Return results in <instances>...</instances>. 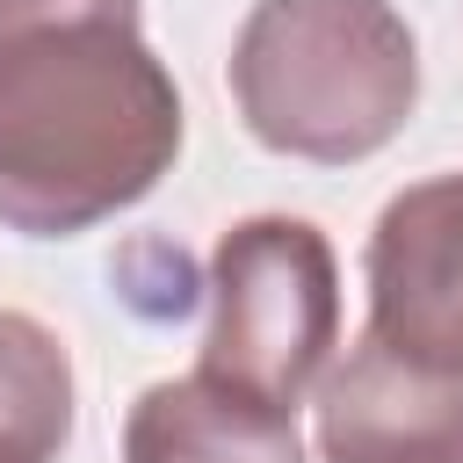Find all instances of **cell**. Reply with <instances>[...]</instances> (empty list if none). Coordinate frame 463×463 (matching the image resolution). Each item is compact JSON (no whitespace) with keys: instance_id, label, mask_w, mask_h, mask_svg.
I'll list each match as a JSON object with an SVG mask.
<instances>
[{"instance_id":"cell-1","label":"cell","mask_w":463,"mask_h":463,"mask_svg":"<svg viewBox=\"0 0 463 463\" xmlns=\"http://www.w3.org/2000/svg\"><path fill=\"white\" fill-rule=\"evenodd\" d=\"M181 152L174 72L137 36V0H0V224L72 239Z\"/></svg>"},{"instance_id":"cell-2","label":"cell","mask_w":463,"mask_h":463,"mask_svg":"<svg viewBox=\"0 0 463 463\" xmlns=\"http://www.w3.org/2000/svg\"><path fill=\"white\" fill-rule=\"evenodd\" d=\"M246 130L311 166L383 152L420 101V51L391 0H253L232 43Z\"/></svg>"},{"instance_id":"cell-3","label":"cell","mask_w":463,"mask_h":463,"mask_svg":"<svg viewBox=\"0 0 463 463\" xmlns=\"http://www.w3.org/2000/svg\"><path fill=\"white\" fill-rule=\"evenodd\" d=\"M340 340V268L318 224L246 217L210 253V333L203 376L297 412Z\"/></svg>"},{"instance_id":"cell-4","label":"cell","mask_w":463,"mask_h":463,"mask_svg":"<svg viewBox=\"0 0 463 463\" xmlns=\"http://www.w3.org/2000/svg\"><path fill=\"white\" fill-rule=\"evenodd\" d=\"M369 333L427 369L463 376V174H434L383 203L369 253Z\"/></svg>"},{"instance_id":"cell-5","label":"cell","mask_w":463,"mask_h":463,"mask_svg":"<svg viewBox=\"0 0 463 463\" xmlns=\"http://www.w3.org/2000/svg\"><path fill=\"white\" fill-rule=\"evenodd\" d=\"M318 449L326 463H463V376L362 333L318 383Z\"/></svg>"},{"instance_id":"cell-6","label":"cell","mask_w":463,"mask_h":463,"mask_svg":"<svg viewBox=\"0 0 463 463\" xmlns=\"http://www.w3.org/2000/svg\"><path fill=\"white\" fill-rule=\"evenodd\" d=\"M123 463H304V449L297 412H275L195 369L137 391L123 420Z\"/></svg>"},{"instance_id":"cell-7","label":"cell","mask_w":463,"mask_h":463,"mask_svg":"<svg viewBox=\"0 0 463 463\" xmlns=\"http://www.w3.org/2000/svg\"><path fill=\"white\" fill-rule=\"evenodd\" d=\"M72 434V354L29 318L0 311V463H58Z\"/></svg>"}]
</instances>
